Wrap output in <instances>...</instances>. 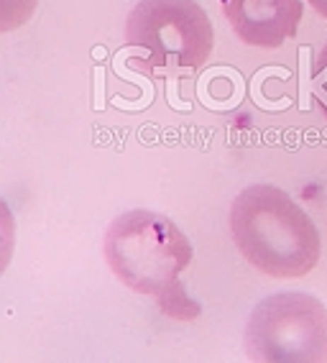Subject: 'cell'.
<instances>
[{
  "label": "cell",
  "instance_id": "7a4b0ae2",
  "mask_svg": "<svg viewBox=\"0 0 327 363\" xmlns=\"http://www.w3.org/2000/svg\"><path fill=\"white\" fill-rule=\"evenodd\" d=\"M103 253L120 284L159 299L179 286V277L190 269L195 248L171 218L136 208L108 225Z\"/></svg>",
  "mask_w": 327,
  "mask_h": 363
},
{
  "label": "cell",
  "instance_id": "8992f818",
  "mask_svg": "<svg viewBox=\"0 0 327 363\" xmlns=\"http://www.w3.org/2000/svg\"><path fill=\"white\" fill-rule=\"evenodd\" d=\"M39 0H0V33L23 28L33 18Z\"/></svg>",
  "mask_w": 327,
  "mask_h": 363
},
{
  "label": "cell",
  "instance_id": "9c48e42d",
  "mask_svg": "<svg viewBox=\"0 0 327 363\" xmlns=\"http://www.w3.org/2000/svg\"><path fill=\"white\" fill-rule=\"evenodd\" d=\"M309 6H312L314 13H320L322 18H327V0H307Z\"/></svg>",
  "mask_w": 327,
  "mask_h": 363
},
{
  "label": "cell",
  "instance_id": "52a82bcc",
  "mask_svg": "<svg viewBox=\"0 0 327 363\" xmlns=\"http://www.w3.org/2000/svg\"><path fill=\"white\" fill-rule=\"evenodd\" d=\"M16 251V215L8 202L0 197V277L6 274L8 264Z\"/></svg>",
  "mask_w": 327,
  "mask_h": 363
},
{
  "label": "cell",
  "instance_id": "6da1fadb",
  "mask_svg": "<svg viewBox=\"0 0 327 363\" xmlns=\"http://www.w3.org/2000/svg\"><path fill=\"white\" fill-rule=\"evenodd\" d=\"M230 235L253 269L274 279H302L322 256L320 230L284 189L251 184L230 205Z\"/></svg>",
  "mask_w": 327,
  "mask_h": 363
},
{
  "label": "cell",
  "instance_id": "3957f363",
  "mask_svg": "<svg viewBox=\"0 0 327 363\" xmlns=\"http://www.w3.org/2000/svg\"><path fill=\"white\" fill-rule=\"evenodd\" d=\"M125 44L141 52L133 65L144 74L174 77L207 65L215 28L195 0H138L125 18Z\"/></svg>",
  "mask_w": 327,
  "mask_h": 363
},
{
  "label": "cell",
  "instance_id": "5b68a950",
  "mask_svg": "<svg viewBox=\"0 0 327 363\" xmlns=\"http://www.w3.org/2000/svg\"><path fill=\"white\" fill-rule=\"evenodd\" d=\"M223 16L243 44L279 49L299 31L304 6L299 0H220Z\"/></svg>",
  "mask_w": 327,
  "mask_h": 363
},
{
  "label": "cell",
  "instance_id": "ba28073f",
  "mask_svg": "<svg viewBox=\"0 0 327 363\" xmlns=\"http://www.w3.org/2000/svg\"><path fill=\"white\" fill-rule=\"evenodd\" d=\"M309 84H312V95L320 105L322 116L327 118V44L320 49L317 59L312 62V72H309Z\"/></svg>",
  "mask_w": 327,
  "mask_h": 363
},
{
  "label": "cell",
  "instance_id": "277c9868",
  "mask_svg": "<svg viewBox=\"0 0 327 363\" xmlns=\"http://www.w3.org/2000/svg\"><path fill=\"white\" fill-rule=\"evenodd\" d=\"M243 348L258 363H327V307L307 292H279L251 312Z\"/></svg>",
  "mask_w": 327,
  "mask_h": 363
}]
</instances>
